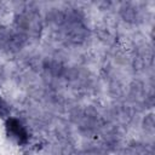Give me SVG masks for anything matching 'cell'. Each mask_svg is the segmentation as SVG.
<instances>
[{
    "label": "cell",
    "mask_w": 155,
    "mask_h": 155,
    "mask_svg": "<svg viewBox=\"0 0 155 155\" xmlns=\"http://www.w3.org/2000/svg\"><path fill=\"white\" fill-rule=\"evenodd\" d=\"M6 128L9 132H11L12 134H15L17 137V141L20 144L22 143H26L28 137H27V132L24 131V128L22 127V125L20 124V121L17 119H14V118H10L8 121H6Z\"/></svg>",
    "instance_id": "cell-1"
}]
</instances>
